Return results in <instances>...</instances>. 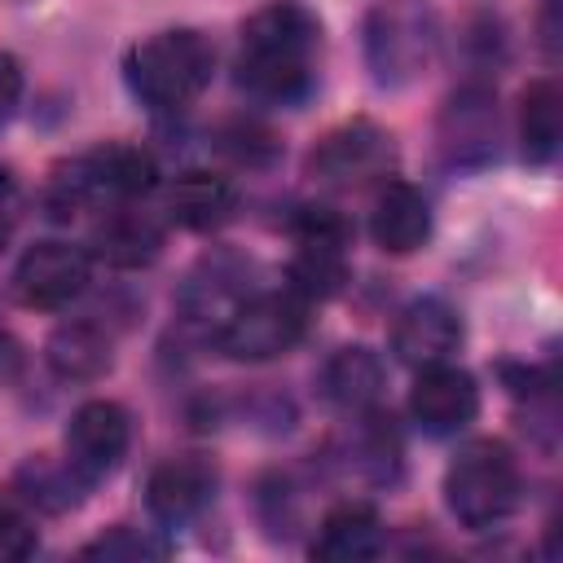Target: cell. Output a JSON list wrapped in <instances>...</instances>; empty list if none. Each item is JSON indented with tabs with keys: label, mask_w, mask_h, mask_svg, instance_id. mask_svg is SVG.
<instances>
[{
	"label": "cell",
	"mask_w": 563,
	"mask_h": 563,
	"mask_svg": "<svg viewBox=\"0 0 563 563\" xmlns=\"http://www.w3.org/2000/svg\"><path fill=\"white\" fill-rule=\"evenodd\" d=\"M233 207H238V189H233V180H224L216 172H180L172 194H167L172 220L194 229V233L224 224L233 216Z\"/></svg>",
	"instance_id": "obj_21"
},
{
	"label": "cell",
	"mask_w": 563,
	"mask_h": 563,
	"mask_svg": "<svg viewBox=\"0 0 563 563\" xmlns=\"http://www.w3.org/2000/svg\"><path fill=\"white\" fill-rule=\"evenodd\" d=\"M18 224V180L9 167H0V246Z\"/></svg>",
	"instance_id": "obj_29"
},
{
	"label": "cell",
	"mask_w": 563,
	"mask_h": 563,
	"mask_svg": "<svg viewBox=\"0 0 563 563\" xmlns=\"http://www.w3.org/2000/svg\"><path fill=\"white\" fill-rule=\"evenodd\" d=\"M18 484H22V493L35 501V506H44V510H66V506H75V488H84V479L62 462V466H53V462H44V457H35V462H26L22 471H18Z\"/></svg>",
	"instance_id": "obj_24"
},
{
	"label": "cell",
	"mask_w": 563,
	"mask_h": 563,
	"mask_svg": "<svg viewBox=\"0 0 563 563\" xmlns=\"http://www.w3.org/2000/svg\"><path fill=\"white\" fill-rule=\"evenodd\" d=\"M409 413L427 435H453L479 413V387L466 369L435 361L418 369V383L409 391Z\"/></svg>",
	"instance_id": "obj_12"
},
{
	"label": "cell",
	"mask_w": 563,
	"mask_h": 563,
	"mask_svg": "<svg viewBox=\"0 0 563 563\" xmlns=\"http://www.w3.org/2000/svg\"><path fill=\"white\" fill-rule=\"evenodd\" d=\"M295 264H290V290L303 299H325L347 277V220L330 207H303L295 216Z\"/></svg>",
	"instance_id": "obj_8"
},
{
	"label": "cell",
	"mask_w": 563,
	"mask_h": 563,
	"mask_svg": "<svg viewBox=\"0 0 563 563\" xmlns=\"http://www.w3.org/2000/svg\"><path fill=\"white\" fill-rule=\"evenodd\" d=\"M308 330V299L299 290H251L216 330V352L229 361H273L286 356Z\"/></svg>",
	"instance_id": "obj_6"
},
{
	"label": "cell",
	"mask_w": 563,
	"mask_h": 563,
	"mask_svg": "<svg viewBox=\"0 0 563 563\" xmlns=\"http://www.w3.org/2000/svg\"><path fill=\"white\" fill-rule=\"evenodd\" d=\"M541 44L550 57L559 53V0H545V9H541Z\"/></svg>",
	"instance_id": "obj_30"
},
{
	"label": "cell",
	"mask_w": 563,
	"mask_h": 563,
	"mask_svg": "<svg viewBox=\"0 0 563 563\" xmlns=\"http://www.w3.org/2000/svg\"><path fill=\"white\" fill-rule=\"evenodd\" d=\"M321 48V22L295 4H264L242 26L238 84L264 101H299L312 88V62Z\"/></svg>",
	"instance_id": "obj_1"
},
{
	"label": "cell",
	"mask_w": 563,
	"mask_h": 563,
	"mask_svg": "<svg viewBox=\"0 0 563 563\" xmlns=\"http://www.w3.org/2000/svg\"><path fill=\"white\" fill-rule=\"evenodd\" d=\"M383 383H387V374H383L378 352H369L361 343L339 347L321 365V374H317L321 400L334 405V409H343V413H369L378 405V396H383Z\"/></svg>",
	"instance_id": "obj_16"
},
{
	"label": "cell",
	"mask_w": 563,
	"mask_h": 563,
	"mask_svg": "<svg viewBox=\"0 0 563 563\" xmlns=\"http://www.w3.org/2000/svg\"><path fill=\"white\" fill-rule=\"evenodd\" d=\"M396 167V141L387 128L356 119L325 132L308 154V176L330 189H361L369 180H387Z\"/></svg>",
	"instance_id": "obj_7"
},
{
	"label": "cell",
	"mask_w": 563,
	"mask_h": 563,
	"mask_svg": "<svg viewBox=\"0 0 563 563\" xmlns=\"http://www.w3.org/2000/svg\"><path fill=\"white\" fill-rule=\"evenodd\" d=\"M220 150H224L233 163L264 167V163H273L277 141H273V132H264L260 123H229V128L220 132Z\"/></svg>",
	"instance_id": "obj_26"
},
{
	"label": "cell",
	"mask_w": 563,
	"mask_h": 563,
	"mask_svg": "<svg viewBox=\"0 0 563 563\" xmlns=\"http://www.w3.org/2000/svg\"><path fill=\"white\" fill-rule=\"evenodd\" d=\"M383 550V519L374 515V506L365 501H343L321 519V532L312 541L317 559L330 563H356V559H374Z\"/></svg>",
	"instance_id": "obj_20"
},
{
	"label": "cell",
	"mask_w": 563,
	"mask_h": 563,
	"mask_svg": "<svg viewBox=\"0 0 563 563\" xmlns=\"http://www.w3.org/2000/svg\"><path fill=\"white\" fill-rule=\"evenodd\" d=\"M369 233L387 255H409L431 238V207L409 180H387L369 211Z\"/></svg>",
	"instance_id": "obj_17"
},
{
	"label": "cell",
	"mask_w": 563,
	"mask_h": 563,
	"mask_svg": "<svg viewBox=\"0 0 563 563\" xmlns=\"http://www.w3.org/2000/svg\"><path fill=\"white\" fill-rule=\"evenodd\" d=\"M444 501L462 528H493L519 506V466L501 440H471L444 471Z\"/></svg>",
	"instance_id": "obj_4"
},
{
	"label": "cell",
	"mask_w": 563,
	"mask_h": 563,
	"mask_svg": "<svg viewBox=\"0 0 563 563\" xmlns=\"http://www.w3.org/2000/svg\"><path fill=\"white\" fill-rule=\"evenodd\" d=\"M251 273H255V264L242 260V255H229V251L207 255V260L189 273L185 290H180V312H185V321L216 330V325L251 295Z\"/></svg>",
	"instance_id": "obj_14"
},
{
	"label": "cell",
	"mask_w": 563,
	"mask_h": 563,
	"mask_svg": "<svg viewBox=\"0 0 563 563\" xmlns=\"http://www.w3.org/2000/svg\"><path fill=\"white\" fill-rule=\"evenodd\" d=\"M347 466L374 484H387L400 466V444H396V431L383 422V418H365L356 427V440L347 449Z\"/></svg>",
	"instance_id": "obj_23"
},
{
	"label": "cell",
	"mask_w": 563,
	"mask_h": 563,
	"mask_svg": "<svg viewBox=\"0 0 563 563\" xmlns=\"http://www.w3.org/2000/svg\"><path fill=\"white\" fill-rule=\"evenodd\" d=\"M18 97H22V66H18V57L0 53V123L13 114Z\"/></svg>",
	"instance_id": "obj_28"
},
{
	"label": "cell",
	"mask_w": 563,
	"mask_h": 563,
	"mask_svg": "<svg viewBox=\"0 0 563 563\" xmlns=\"http://www.w3.org/2000/svg\"><path fill=\"white\" fill-rule=\"evenodd\" d=\"M435 141L449 167H484L497 154V92L488 84H462L440 110Z\"/></svg>",
	"instance_id": "obj_10"
},
{
	"label": "cell",
	"mask_w": 563,
	"mask_h": 563,
	"mask_svg": "<svg viewBox=\"0 0 563 563\" xmlns=\"http://www.w3.org/2000/svg\"><path fill=\"white\" fill-rule=\"evenodd\" d=\"M563 136V97L554 79H532L519 97V150L528 163H550Z\"/></svg>",
	"instance_id": "obj_22"
},
{
	"label": "cell",
	"mask_w": 563,
	"mask_h": 563,
	"mask_svg": "<svg viewBox=\"0 0 563 563\" xmlns=\"http://www.w3.org/2000/svg\"><path fill=\"white\" fill-rule=\"evenodd\" d=\"M128 444H132L128 409L119 400H84L66 427V466L84 484H97L119 471V462L128 457Z\"/></svg>",
	"instance_id": "obj_9"
},
{
	"label": "cell",
	"mask_w": 563,
	"mask_h": 563,
	"mask_svg": "<svg viewBox=\"0 0 563 563\" xmlns=\"http://www.w3.org/2000/svg\"><path fill=\"white\" fill-rule=\"evenodd\" d=\"M84 554L88 559H123V563H136V559H163L167 554V541H158V537H150L141 528L119 523V528L101 532L97 541H88Z\"/></svg>",
	"instance_id": "obj_25"
},
{
	"label": "cell",
	"mask_w": 563,
	"mask_h": 563,
	"mask_svg": "<svg viewBox=\"0 0 563 563\" xmlns=\"http://www.w3.org/2000/svg\"><path fill=\"white\" fill-rule=\"evenodd\" d=\"M18 365H22V352H18V343H13L9 334H0V378L18 374Z\"/></svg>",
	"instance_id": "obj_31"
},
{
	"label": "cell",
	"mask_w": 563,
	"mask_h": 563,
	"mask_svg": "<svg viewBox=\"0 0 563 563\" xmlns=\"http://www.w3.org/2000/svg\"><path fill=\"white\" fill-rule=\"evenodd\" d=\"M457 343H462V317L435 295H422L409 308H400L396 330H391V352L413 369L449 361Z\"/></svg>",
	"instance_id": "obj_15"
},
{
	"label": "cell",
	"mask_w": 563,
	"mask_h": 563,
	"mask_svg": "<svg viewBox=\"0 0 563 563\" xmlns=\"http://www.w3.org/2000/svg\"><path fill=\"white\" fill-rule=\"evenodd\" d=\"M216 462L211 457H198V453H185V457H167L163 466L150 471V484H145V506L158 523L176 528V523H189L211 497H216Z\"/></svg>",
	"instance_id": "obj_13"
},
{
	"label": "cell",
	"mask_w": 563,
	"mask_h": 563,
	"mask_svg": "<svg viewBox=\"0 0 563 563\" xmlns=\"http://www.w3.org/2000/svg\"><path fill=\"white\" fill-rule=\"evenodd\" d=\"M35 528L18 515V510H0V563H9V559H26L31 550H35Z\"/></svg>",
	"instance_id": "obj_27"
},
{
	"label": "cell",
	"mask_w": 563,
	"mask_h": 563,
	"mask_svg": "<svg viewBox=\"0 0 563 563\" xmlns=\"http://www.w3.org/2000/svg\"><path fill=\"white\" fill-rule=\"evenodd\" d=\"M154 158L141 150V145H101V150H88L79 154L75 163H66L57 176H53V189H48V202L57 216H70L75 207H119V202H132L141 198L150 185H154Z\"/></svg>",
	"instance_id": "obj_5"
},
{
	"label": "cell",
	"mask_w": 563,
	"mask_h": 563,
	"mask_svg": "<svg viewBox=\"0 0 563 563\" xmlns=\"http://www.w3.org/2000/svg\"><path fill=\"white\" fill-rule=\"evenodd\" d=\"M88 273H92V264H88L84 246H75V242H35L13 268V295L26 308L57 312V308H66L70 299L84 295Z\"/></svg>",
	"instance_id": "obj_11"
},
{
	"label": "cell",
	"mask_w": 563,
	"mask_h": 563,
	"mask_svg": "<svg viewBox=\"0 0 563 563\" xmlns=\"http://www.w3.org/2000/svg\"><path fill=\"white\" fill-rule=\"evenodd\" d=\"M44 361L57 378L66 383H92L110 369L114 361V343L97 321H66L48 334L44 343Z\"/></svg>",
	"instance_id": "obj_19"
},
{
	"label": "cell",
	"mask_w": 563,
	"mask_h": 563,
	"mask_svg": "<svg viewBox=\"0 0 563 563\" xmlns=\"http://www.w3.org/2000/svg\"><path fill=\"white\" fill-rule=\"evenodd\" d=\"M440 13L431 0H374L361 26L365 66L378 88L418 84L440 57Z\"/></svg>",
	"instance_id": "obj_2"
},
{
	"label": "cell",
	"mask_w": 563,
	"mask_h": 563,
	"mask_svg": "<svg viewBox=\"0 0 563 563\" xmlns=\"http://www.w3.org/2000/svg\"><path fill=\"white\" fill-rule=\"evenodd\" d=\"M216 70V48L202 31L194 26H172L154 31L141 44L128 48L123 57V79L136 101L150 110H185Z\"/></svg>",
	"instance_id": "obj_3"
},
{
	"label": "cell",
	"mask_w": 563,
	"mask_h": 563,
	"mask_svg": "<svg viewBox=\"0 0 563 563\" xmlns=\"http://www.w3.org/2000/svg\"><path fill=\"white\" fill-rule=\"evenodd\" d=\"M92 251L110 268H145L163 251V229L150 211H136L128 202L106 207V216L92 229Z\"/></svg>",
	"instance_id": "obj_18"
}]
</instances>
